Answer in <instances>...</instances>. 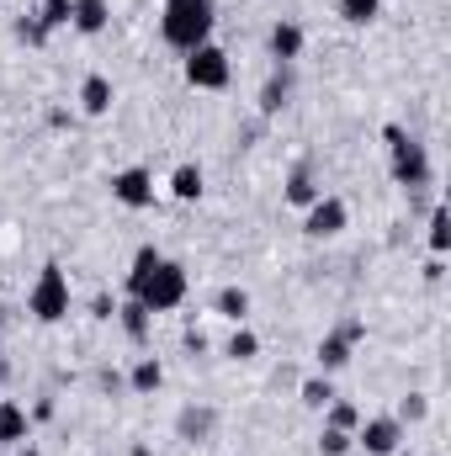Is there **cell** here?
<instances>
[{"label": "cell", "mask_w": 451, "mask_h": 456, "mask_svg": "<svg viewBox=\"0 0 451 456\" xmlns=\"http://www.w3.org/2000/svg\"><path fill=\"white\" fill-rule=\"evenodd\" d=\"M213 27H218V5L213 0H165L160 11V37L181 53L213 43Z\"/></svg>", "instance_id": "cell-1"}, {"label": "cell", "mask_w": 451, "mask_h": 456, "mask_svg": "<svg viewBox=\"0 0 451 456\" xmlns=\"http://www.w3.org/2000/svg\"><path fill=\"white\" fill-rule=\"evenodd\" d=\"M382 138H388L393 181H398L404 191H420V186H430V149H425L420 138H409L398 122H388V127H382Z\"/></svg>", "instance_id": "cell-2"}, {"label": "cell", "mask_w": 451, "mask_h": 456, "mask_svg": "<svg viewBox=\"0 0 451 456\" xmlns=\"http://www.w3.org/2000/svg\"><path fill=\"white\" fill-rule=\"evenodd\" d=\"M70 303H75L70 276H64V265H59V260H48V265L37 271L32 292H27V314H32L37 324H64V319H70Z\"/></svg>", "instance_id": "cell-3"}, {"label": "cell", "mask_w": 451, "mask_h": 456, "mask_svg": "<svg viewBox=\"0 0 451 456\" xmlns=\"http://www.w3.org/2000/svg\"><path fill=\"white\" fill-rule=\"evenodd\" d=\"M186 287H192L186 265H181V260H160V265H154V276L144 281L138 303H144L149 314H170V308H181V303H186Z\"/></svg>", "instance_id": "cell-4"}, {"label": "cell", "mask_w": 451, "mask_h": 456, "mask_svg": "<svg viewBox=\"0 0 451 456\" xmlns=\"http://www.w3.org/2000/svg\"><path fill=\"white\" fill-rule=\"evenodd\" d=\"M228 80H234V64H228V53L218 43H202V48L186 53V86L192 91H224Z\"/></svg>", "instance_id": "cell-5"}, {"label": "cell", "mask_w": 451, "mask_h": 456, "mask_svg": "<svg viewBox=\"0 0 451 456\" xmlns=\"http://www.w3.org/2000/svg\"><path fill=\"white\" fill-rule=\"evenodd\" d=\"M112 202H117V208H127V213L154 208V170H144V165L117 170V175H112Z\"/></svg>", "instance_id": "cell-6"}, {"label": "cell", "mask_w": 451, "mask_h": 456, "mask_svg": "<svg viewBox=\"0 0 451 456\" xmlns=\"http://www.w3.org/2000/svg\"><path fill=\"white\" fill-rule=\"evenodd\" d=\"M356 446L366 456H393L404 446V425H398L393 414H372V419L356 425Z\"/></svg>", "instance_id": "cell-7"}, {"label": "cell", "mask_w": 451, "mask_h": 456, "mask_svg": "<svg viewBox=\"0 0 451 456\" xmlns=\"http://www.w3.org/2000/svg\"><path fill=\"white\" fill-rule=\"evenodd\" d=\"M345 224H350V208H345L340 197H330V191H324L314 208H303V233H308V239H340Z\"/></svg>", "instance_id": "cell-8"}, {"label": "cell", "mask_w": 451, "mask_h": 456, "mask_svg": "<svg viewBox=\"0 0 451 456\" xmlns=\"http://www.w3.org/2000/svg\"><path fill=\"white\" fill-rule=\"evenodd\" d=\"M32 441V414L11 398H0V446H27Z\"/></svg>", "instance_id": "cell-9"}, {"label": "cell", "mask_w": 451, "mask_h": 456, "mask_svg": "<svg viewBox=\"0 0 451 456\" xmlns=\"http://www.w3.org/2000/svg\"><path fill=\"white\" fill-rule=\"evenodd\" d=\"M112 102H117V91H112L107 75H86V80H80V112L86 117H107Z\"/></svg>", "instance_id": "cell-10"}, {"label": "cell", "mask_w": 451, "mask_h": 456, "mask_svg": "<svg viewBox=\"0 0 451 456\" xmlns=\"http://www.w3.org/2000/svg\"><path fill=\"white\" fill-rule=\"evenodd\" d=\"M107 21H112V5L107 0H75V11H70V27L86 32V37L107 32Z\"/></svg>", "instance_id": "cell-11"}, {"label": "cell", "mask_w": 451, "mask_h": 456, "mask_svg": "<svg viewBox=\"0 0 451 456\" xmlns=\"http://www.w3.org/2000/svg\"><path fill=\"white\" fill-rule=\"evenodd\" d=\"M271 59H276V64L303 59V27H298V21H276V27H271Z\"/></svg>", "instance_id": "cell-12"}, {"label": "cell", "mask_w": 451, "mask_h": 456, "mask_svg": "<svg viewBox=\"0 0 451 456\" xmlns=\"http://www.w3.org/2000/svg\"><path fill=\"white\" fill-rule=\"evenodd\" d=\"M127 387H133L138 398L160 393V387H165V366H160V355H138V361H133V371H127Z\"/></svg>", "instance_id": "cell-13"}, {"label": "cell", "mask_w": 451, "mask_h": 456, "mask_svg": "<svg viewBox=\"0 0 451 456\" xmlns=\"http://www.w3.org/2000/svg\"><path fill=\"white\" fill-rule=\"evenodd\" d=\"M287 102H292V64H276V75H271V80H266V91H260V112L276 117Z\"/></svg>", "instance_id": "cell-14"}, {"label": "cell", "mask_w": 451, "mask_h": 456, "mask_svg": "<svg viewBox=\"0 0 451 456\" xmlns=\"http://www.w3.org/2000/svg\"><path fill=\"white\" fill-rule=\"evenodd\" d=\"M314 355H319V371L330 377V371H340V366H350V355H356V345L345 340L340 330H330V335L319 340V350H314Z\"/></svg>", "instance_id": "cell-15"}, {"label": "cell", "mask_w": 451, "mask_h": 456, "mask_svg": "<svg viewBox=\"0 0 451 456\" xmlns=\"http://www.w3.org/2000/svg\"><path fill=\"white\" fill-rule=\"evenodd\" d=\"M319 197H324V186L314 181V170H308V165H298V170L287 175V202H292V208H314Z\"/></svg>", "instance_id": "cell-16"}, {"label": "cell", "mask_w": 451, "mask_h": 456, "mask_svg": "<svg viewBox=\"0 0 451 456\" xmlns=\"http://www.w3.org/2000/svg\"><path fill=\"white\" fill-rule=\"evenodd\" d=\"M213 425H218V414H213V409H181V419H176V436L197 446V441H208V436H213Z\"/></svg>", "instance_id": "cell-17"}, {"label": "cell", "mask_w": 451, "mask_h": 456, "mask_svg": "<svg viewBox=\"0 0 451 456\" xmlns=\"http://www.w3.org/2000/svg\"><path fill=\"white\" fill-rule=\"evenodd\" d=\"M117 319H122V335H127L133 345H144V340H149V324H154V314H149V308H144L138 297H127V303L117 308Z\"/></svg>", "instance_id": "cell-18"}, {"label": "cell", "mask_w": 451, "mask_h": 456, "mask_svg": "<svg viewBox=\"0 0 451 456\" xmlns=\"http://www.w3.org/2000/svg\"><path fill=\"white\" fill-rule=\"evenodd\" d=\"M165 255L154 249V244H138V255H133V265H127V297H138L144 292V281L154 276V265H160Z\"/></svg>", "instance_id": "cell-19"}, {"label": "cell", "mask_w": 451, "mask_h": 456, "mask_svg": "<svg viewBox=\"0 0 451 456\" xmlns=\"http://www.w3.org/2000/svg\"><path fill=\"white\" fill-rule=\"evenodd\" d=\"M170 197H176V202H202V170H197V165H176Z\"/></svg>", "instance_id": "cell-20"}, {"label": "cell", "mask_w": 451, "mask_h": 456, "mask_svg": "<svg viewBox=\"0 0 451 456\" xmlns=\"http://www.w3.org/2000/svg\"><path fill=\"white\" fill-rule=\"evenodd\" d=\"M213 308L224 314L228 324H244V319H250V292H244V287H224V292L213 297Z\"/></svg>", "instance_id": "cell-21"}, {"label": "cell", "mask_w": 451, "mask_h": 456, "mask_svg": "<svg viewBox=\"0 0 451 456\" xmlns=\"http://www.w3.org/2000/svg\"><path fill=\"white\" fill-rule=\"evenodd\" d=\"M298 398H303V409H319L324 414V403L335 398V382L319 371V377H303V387H298Z\"/></svg>", "instance_id": "cell-22"}, {"label": "cell", "mask_w": 451, "mask_h": 456, "mask_svg": "<svg viewBox=\"0 0 451 456\" xmlns=\"http://www.w3.org/2000/svg\"><path fill=\"white\" fill-rule=\"evenodd\" d=\"M324 425H330V430H350V436H356L361 409H356V403H345V398H330V403H324Z\"/></svg>", "instance_id": "cell-23"}, {"label": "cell", "mask_w": 451, "mask_h": 456, "mask_svg": "<svg viewBox=\"0 0 451 456\" xmlns=\"http://www.w3.org/2000/svg\"><path fill=\"white\" fill-rule=\"evenodd\" d=\"M228 355H234V361H255V355H260V335L244 330V324H234V335H228Z\"/></svg>", "instance_id": "cell-24"}, {"label": "cell", "mask_w": 451, "mask_h": 456, "mask_svg": "<svg viewBox=\"0 0 451 456\" xmlns=\"http://www.w3.org/2000/svg\"><path fill=\"white\" fill-rule=\"evenodd\" d=\"M70 11H75V0H43V5H37V21H43V32H59V27H70Z\"/></svg>", "instance_id": "cell-25"}, {"label": "cell", "mask_w": 451, "mask_h": 456, "mask_svg": "<svg viewBox=\"0 0 451 456\" xmlns=\"http://www.w3.org/2000/svg\"><path fill=\"white\" fill-rule=\"evenodd\" d=\"M350 452H356V436L350 430H330V425L319 430V456H350Z\"/></svg>", "instance_id": "cell-26"}, {"label": "cell", "mask_w": 451, "mask_h": 456, "mask_svg": "<svg viewBox=\"0 0 451 456\" xmlns=\"http://www.w3.org/2000/svg\"><path fill=\"white\" fill-rule=\"evenodd\" d=\"M377 11H382V0H340V16H345L350 27H366V21H377Z\"/></svg>", "instance_id": "cell-27"}, {"label": "cell", "mask_w": 451, "mask_h": 456, "mask_svg": "<svg viewBox=\"0 0 451 456\" xmlns=\"http://www.w3.org/2000/svg\"><path fill=\"white\" fill-rule=\"evenodd\" d=\"M447 249H451V213L436 208L430 213V255H447Z\"/></svg>", "instance_id": "cell-28"}, {"label": "cell", "mask_w": 451, "mask_h": 456, "mask_svg": "<svg viewBox=\"0 0 451 456\" xmlns=\"http://www.w3.org/2000/svg\"><path fill=\"white\" fill-rule=\"evenodd\" d=\"M425 414H430V398H425V393H409V398H398V414H393V419H398V425H420Z\"/></svg>", "instance_id": "cell-29"}, {"label": "cell", "mask_w": 451, "mask_h": 456, "mask_svg": "<svg viewBox=\"0 0 451 456\" xmlns=\"http://www.w3.org/2000/svg\"><path fill=\"white\" fill-rule=\"evenodd\" d=\"M16 37H21V43H48V32H43V21H37V16L16 21Z\"/></svg>", "instance_id": "cell-30"}, {"label": "cell", "mask_w": 451, "mask_h": 456, "mask_svg": "<svg viewBox=\"0 0 451 456\" xmlns=\"http://www.w3.org/2000/svg\"><path fill=\"white\" fill-rule=\"evenodd\" d=\"M340 335H345L350 345H361V340H366V324H361V319H345V324H340Z\"/></svg>", "instance_id": "cell-31"}, {"label": "cell", "mask_w": 451, "mask_h": 456, "mask_svg": "<svg viewBox=\"0 0 451 456\" xmlns=\"http://www.w3.org/2000/svg\"><path fill=\"white\" fill-rule=\"evenodd\" d=\"M91 314H96V319H112V314H117V303H112V297H107V292H102V297L91 303Z\"/></svg>", "instance_id": "cell-32"}, {"label": "cell", "mask_w": 451, "mask_h": 456, "mask_svg": "<svg viewBox=\"0 0 451 456\" xmlns=\"http://www.w3.org/2000/svg\"><path fill=\"white\" fill-rule=\"evenodd\" d=\"M186 350L202 355V350H208V335H202V330H186Z\"/></svg>", "instance_id": "cell-33"}, {"label": "cell", "mask_w": 451, "mask_h": 456, "mask_svg": "<svg viewBox=\"0 0 451 456\" xmlns=\"http://www.w3.org/2000/svg\"><path fill=\"white\" fill-rule=\"evenodd\" d=\"M16 456H43V452H37V446H21V452H16Z\"/></svg>", "instance_id": "cell-34"}, {"label": "cell", "mask_w": 451, "mask_h": 456, "mask_svg": "<svg viewBox=\"0 0 451 456\" xmlns=\"http://www.w3.org/2000/svg\"><path fill=\"white\" fill-rule=\"evenodd\" d=\"M5 377H11V361H0V382H5Z\"/></svg>", "instance_id": "cell-35"}, {"label": "cell", "mask_w": 451, "mask_h": 456, "mask_svg": "<svg viewBox=\"0 0 451 456\" xmlns=\"http://www.w3.org/2000/svg\"><path fill=\"white\" fill-rule=\"evenodd\" d=\"M393 456H414V452H404V446H398V452H393Z\"/></svg>", "instance_id": "cell-36"}]
</instances>
